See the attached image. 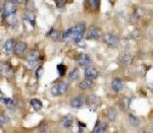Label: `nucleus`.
<instances>
[{
  "instance_id": "28",
  "label": "nucleus",
  "mask_w": 153,
  "mask_h": 133,
  "mask_svg": "<svg viewBox=\"0 0 153 133\" xmlns=\"http://www.w3.org/2000/svg\"><path fill=\"white\" fill-rule=\"evenodd\" d=\"M56 1V7L57 8H62L66 6V2H68V0H55Z\"/></svg>"
},
{
  "instance_id": "19",
  "label": "nucleus",
  "mask_w": 153,
  "mask_h": 133,
  "mask_svg": "<svg viewBox=\"0 0 153 133\" xmlns=\"http://www.w3.org/2000/svg\"><path fill=\"white\" fill-rule=\"evenodd\" d=\"M23 17H24L25 20L29 22L33 27L35 26V17H34V14L32 12H25L24 15H23Z\"/></svg>"
},
{
  "instance_id": "31",
  "label": "nucleus",
  "mask_w": 153,
  "mask_h": 133,
  "mask_svg": "<svg viewBox=\"0 0 153 133\" xmlns=\"http://www.w3.org/2000/svg\"><path fill=\"white\" fill-rule=\"evenodd\" d=\"M42 74H43V67L41 66V67L38 68V70H37V72H36L37 78H40V76H42Z\"/></svg>"
},
{
  "instance_id": "33",
  "label": "nucleus",
  "mask_w": 153,
  "mask_h": 133,
  "mask_svg": "<svg viewBox=\"0 0 153 133\" xmlns=\"http://www.w3.org/2000/svg\"><path fill=\"white\" fill-rule=\"evenodd\" d=\"M78 124H79V127H80V132H81V131H83V130L85 129L86 125L84 124V123H82V122H79Z\"/></svg>"
},
{
  "instance_id": "7",
  "label": "nucleus",
  "mask_w": 153,
  "mask_h": 133,
  "mask_svg": "<svg viewBox=\"0 0 153 133\" xmlns=\"http://www.w3.org/2000/svg\"><path fill=\"white\" fill-rule=\"evenodd\" d=\"M78 62H79V65L83 68H87V67H89V66H91V59H90V57L86 54L80 55Z\"/></svg>"
},
{
  "instance_id": "3",
  "label": "nucleus",
  "mask_w": 153,
  "mask_h": 133,
  "mask_svg": "<svg viewBox=\"0 0 153 133\" xmlns=\"http://www.w3.org/2000/svg\"><path fill=\"white\" fill-rule=\"evenodd\" d=\"M104 42L108 47L117 48L119 45V39L117 38V36L113 35V34H106L104 36Z\"/></svg>"
},
{
  "instance_id": "21",
  "label": "nucleus",
  "mask_w": 153,
  "mask_h": 133,
  "mask_svg": "<svg viewBox=\"0 0 153 133\" xmlns=\"http://www.w3.org/2000/svg\"><path fill=\"white\" fill-rule=\"evenodd\" d=\"M99 102H100V100L94 95H90L87 97V104L89 105H97L99 104Z\"/></svg>"
},
{
  "instance_id": "6",
  "label": "nucleus",
  "mask_w": 153,
  "mask_h": 133,
  "mask_svg": "<svg viewBox=\"0 0 153 133\" xmlns=\"http://www.w3.org/2000/svg\"><path fill=\"white\" fill-rule=\"evenodd\" d=\"M17 13V7H15V4H13L12 2H6L5 5H4V17H10Z\"/></svg>"
},
{
  "instance_id": "17",
  "label": "nucleus",
  "mask_w": 153,
  "mask_h": 133,
  "mask_svg": "<svg viewBox=\"0 0 153 133\" xmlns=\"http://www.w3.org/2000/svg\"><path fill=\"white\" fill-rule=\"evenodd\" d=\"M88 5L91 10L97 11L100 6V0H88Z\"/></svg>"
},
{
  "instance_id": "23",
  "label": "nucleus",
  "mask_w": 153,
  "mask_h": 133,
  "mask_svg": "<svg viewBox=\"0 0 153 133\" xmlns=\"http://www.w3.org/2000/svg\"><path fill=\"white\" fill-rule=\"evenodd\" d=\"M57 69V72L59 73L60 76H64L66 75V66L63 65V64H58L56 67Z\"/></svg>"
},
{
  "instance_id": "16",
  "label": "nucleus",
  "mask_w": 153,
  "mask_h": 133,
  "mask_svg": "<svg viewBox=\"0 0 153 133\" xmlns=\"http://www.w3.org/2000/svg\"><path fill=\"white\" fill-rule=\"evenodd\" d=\"M73 117L71 116H66L63 119H62V121H61V125H62V127L63 128H66V129H68V128H71V125H73Z\"/></svg>"
},
{
  "instance_id": "1",
  "label": "nucleus",
  "mask_w": 153,
  "mask_h": 133,
  "mask_svg": "<svg viewBox=\"0 0 153 133\" xmlns=\"http://www.w3.org/2000/svg\"><path fill=\"white\" fill-rule=\"evenodd\" d=\"M85 24H82V22H80V24H76L75 27H73V35H71V40H73V42L76 43L79 42V41H81L83 39V37H84V34H85Z\"/></svg>"
},
{
  "instance_id": "32",
  "label": "nucleus",
  "mask_w": 153,
  "mask_h": 133,
  "mask_svg": "<svg viewBox=\"0 0 153 133\" xmlns=\"http://www.w3.org/2000/svg\"><path fill=\"white\" fill-rule=\"evenodd\" d=\"M76 45H78V47H81V48H86V44H85L84 42H83L82 40L79 41V42H76Z\"/></svg>"
},
{
  "instance_id": "5",
  "label": "nucleus",
  "mask_w": 153,
  "mask_h": 133,
  "mask_svg": "<svg viewBox=\"0 0 153 133\" xmlns=\"http://www.w3.org/2000/svg\"><path fill=\"white\" fill-rule=\"evenodd\" d=\"M101 37V31L97 27H90L87 32V38L91 40H98Z\"/></svg>"
},
{
  "instance_id": "20",
  "label": "nucleus",
  "mask_w": 153,
  "mask_h": 133,
  "mask_svg": "<svg viewBox=\"0 0 153 133\" xmlns=\"http://www.w3.org/2000/svg\"><path fill=\"white\" fill-rule=\"evenodd\" d=\"M0 101H1V103L3 105H5L6 107L8 108H13L15 107V102H13V100H11V98H4L2 97L1 98H0Z\"/></svg>"
},
{
  "instance_id": "26",
  "label": "nucleus",
  "mask_w": 153,
  "mask_h": 133,
  "mask_svg": "<svg viewBox=\"0 0 153 133\" xmlns=\"http://www.w3.org/2000/svg\"><path fill=\"white\" fill-rule=\"evenodd\" d=\"M130 123H131V125H133V126H139L140 125V120H139L137 117L135 116H133V115H130Z\"/></svg>"
},
{
  "instance_id": "4",
  "label": "nucleus",
  "mask_w": 153,
  "mask_h": 133,
  "mask_svg": "<svg viewBox=\"0 0 153 133\" xmlns=\"http://www.w3.org/2000/svg\"><path fill=\"white\" fill-rule=\"evenodd\" d=\"M28 63H29L30 67H35L36 65L39 64V60H40V54L37 50H32L29 54H28Z\"/></svg>"
},
{
  "instance_id": "29",
  "label": "nucleus",
  "mask_w": 153,
  "mask_h": 133,
  "mask_svg": "<svg viewBox=\"0 0 153 133\" xmlns=\"http://www.w3.org/2000/svg\"><path fill=\"white\" fill-rule=\"evenodd\" d=\"M34 7H35V6H34V1H33V0H27V1H26V8L31 10V9H33Z\"/></svg>"
},
{
  "instance_id": "35",
  "label": "nucleus",
  "mask_w": 153,
  "mask_h": 133,
  "mask_svg": "<svg viewBox=\"0 0 153 133\" xmlns=\"http://www.w3.org/2000/svg\"><path fill=\"white\" fill-rule=\"evenodd\" d=\"M152 54H153V51H152Z\"/></svg>"
},
{
  "instance_id": "18",
  "label": "nucleus",
  "mask_w": 153,
  "mask_h": 133,
  "mask_svg": "<svg viewBox=\"0 0 153 133\" xmlns=\"http://www.w3.org/2000/svg\"><path fill=\"white\" fill-rule=\"evenodd\" d=\"M30 103H31L32 107L35 109V111H39V110L42 109V103H41V101H39L38 98H32V100L30 101Z\"/></svg>"
},
{
  "instance_id": "11",
  "label": "nucleus",
  "mask_w": 153,
  "mask_h": 133,
  "mask_svg": "<svg viewBox=\"0 0 153 133\" xmlns=\"http://www.w3.org/2000/svg\"><path fill=\"white\" fill-rule=\"evenodd\" d=\"M107 130V123L104 122V121H99V122L96 123L94 129H93V133H103Z\"/></svg>"
},
{
  "instance_id": "24",
  "label": "nucleus",
  "mask_w": 153,
  "mask_h": 133,
  "mask_svg": "<svg viewBox=\"0 0 153 133\" xmlns=\"http://www.w3.org/2000/svg\"><path fill=\"white\" fill-rule=\"evenodd\" d=\"M107 118L109 119L110 121H114L117 119V112L113 109H109L107 111Z\"/></svg>"
},
{
  "instance_id": "25",
  "label": "nucleus",
  "mask_w": 153,
  "mask_h": 133,
  "mask_svg": "<svg viewBox=\"0 0 153 133\" xmlns=\"http://www.w3.org/2000/svg\"><path fill=\"white\" fill-rule=\"evenodd\" d=\"M79 77V70L75 68L74 70H71L68 74V78L69 80H76Z\"/></svg>"
},
{
  "instance_id": "8",
  "label": "nucleus",
  "mask_w": 153,
  "mask_h": 133,
  "mask_svg": "<svg viewBox=\"0 0 153 133\" xmlns=\"http://www.w3.org/2000/svg\"><path fill=\"white\" fill-rule=\"evenodd\" d=\"M15 45H17V42H15V39H8L5 42V44H4V50H5L6 54L12 53L13 50H15Z\"/></svg>"
},
{
  "instance_id": "13",
  "label": "nucleus",
  "mask_w": 153,
  "mask_h": 133,
  "mask_svg": "<svg viewBox=\"0 0 153 133\" xmlns=\"http://www.w3.org/2000/svg\"><path fill=\"white\" fill-rule=\"evenodd\" d=\"M85 104V98L82 96H78V97L74 98L71 100V107L76 108V109H80Z\"/></svg>"
},
{
  "instance_id": "22",
  "label": "nucleus",
  "mask_w": 153,
  "mask_h": 133,
  "mask_svg": "<svg viewBox=\"0 0 153 133\" xmlns=\"http://www.w3.org/2000/svg\"><path fill=\"white\" fill-rule=\"evenodd\" d=\"M120 61H122V64H131L132 62H133V57L131 56V55L129 54H126L124 55V56L122 57V59H120Z\"/></svg>"
},
{
  "instance_id": "10",
  "label": "nucleus",
  "mask_w": 153,
  "mask_h": 133,
  "mask_svg": "<svg viewBox=\"0 0 153 133\" xmlns=\"http://www.w3.org/2000/svg\"><path fill=\"white\" fill-rule=\"evenodd\" d=\"M111 86H112L113 91H117V93H119V91H122L124 89L125 84L119 78H114L112 80V82H111Z\"/></svg>"
},
{
  "instance_id": "15",
  "label": "nucleus",
  "mask_w": 153,
  "mask_h": 133,
  "mask_svg": "<svg viewBox=\"0 0 153 133\" xmlns=\"http://www.w3.org/2000/svg\"><path fill=\"white\" fill-rule=\"evenodd\" d=\"M79 86H80L81 89H89V88H93V86H94V82H93V80H92V79L86 78V79L83 80V81L80 82Z\"/></svg>"
},
{
  "instance_id": "27",
  "label": "nucleus",
  "mask_w": 153,
  "mask_h": 133,
  "mask_svg": "<svg viewBox=\"0 0 153 133\" xmlns=\"http://www.w3.org/2000/svg\"><path fill=\"white\" fill-rule=\"evenodd\" d=\"M71 35H73V27H71V29H66V32L63 34L62 38H63L64 40H68V39H71Z\"/></svg>"
},
{
  "instance_id": "12",
  "label": "nucleus",
  "mask_w": 153,
  "mask_h": 133,
  "mask_svg": "<svg viewBox=\"0 0 153 133\" xmlns=\"http://www.w3.org/2000/svg\"><path fill=\"white\" fill-rule=\"evenodd\" d=\"M26 49H27V45H26V43L18 42V43H17V45H15L13 52H15V54L17 55V56H22V55L25 53Z\"/></svg>"
},
{
  "instance_id": "34",
  "label": "nucleus",
  "mask_w": 153,
  "mask_h": 133,
  "mask_svg": "<svg viewBox=\"0 0 153 133\" xmlns=\"http://www.w3.org/2000/svg\"><path fill=\"white\" fill-rule=\"evenodd\" d=\"M8 1L12 2L13 4H15V5H17V4H20V3H22L23 0H8Z\"/></svg>"
},
{
  "instance_id": "30",
  "label": "nucleus",
  "mask_w": 153,
  "mask_h": 133,
  "mask_svg": "<svg viewBox=\"0 0 153 133\" xmlns=\"http://www.w3.org/2000/svg\"><path fill=\"white\" fill-rule=\"evenodd\" d=\"M6 124H7V118L4 115H0V125L4 126Z\"/></svg>"
},
{
  "instance_id": "14",
  "label": "nucleus",
  "mask_w": 153,
  "mask_h": 133,
  "mask_svg": "<svg viewBox=\"0 0 153 133\" xmlns=\"http://www.w3.org/2000/svg\"><path fill=\"white\" fill-rule=\"evenodd\" d=\"M47 36L53 41H60V40H61V38H62L61 33H60L59 31H57V29H51L49 33L47 34Z\"/></svg>"
},
{
  "instance_id": "2",
  "label": "nucleus",
  "mask_w": 153,
  "mask_h": 133,
  "mask_svg": "<svg viewBox=\"0 0 153 133\" xmlns=\"http://www.w3.org/2000/svg\"><path fill=\"white\" fill-rule=\"evenodd\" d=\"M68 81H61L51 88V93L53 96H62L68 91Z\"/></svg>"
},
{
  "instance_id": "9",
  "label": "nucleus",
  "mask_w": 153,
  "mask_h": 133,
  "mask_svg": "<svg viewBox=\"0 0 153 133\" xmlns=\"http://www.w3.org/2000/svg\"><path fill=\"white\" fill-rule=\"evenodd\" d=\"M98 76V71H97L95 68L91 67V66H89V67L86 68L85 70V77L88 79H95L96 77Z\"/></svg>"
}]
</instances>
